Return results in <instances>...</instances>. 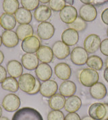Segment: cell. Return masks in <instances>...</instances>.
Returning <instances> with one entry per match:
<instances>
[{
  "label": "cell",
  "mask_w": 108,
  "mask_h": 120,
  "mask_svg": "<svg viewBox=\"0 0 108 120\" xmlns=\"http://www.w3.org/2000/svg\"><path fill=\"white\" fill-rule=\"evenodd\" d=\"M89 92L93 98L101 100L107 95V88L103 83L97 82L90 87Z\"/></svg>",
  "instance_id": "22"
},
{
  "label": "cell",
  "mask_w": 108,
  "mask_h": 120,
  "mask_svg": "<svg viewBox=\"0 0 108 120\" xmlns=\"http://www.w3.org/2000/svg\"><path fill=\"white\" fill-rule=\"evenodd\" d=\"M38 60L43 63H49L53 59V53L50 47L47 45H41L36 54Z\"/></svg>",
  "instance_id": "20"
},
{
  "label": "cell",
  "mask_w": 108,
  "mask_h": 120,
  "mask_svg": "<svg viewBox=\"0 0 108 120\" xmlns=\"http://www.w3.org/2000/svg\"><path fill=\"white\" fill-rule=\"evenodd\" d=\"M0 120H10L6 117H0Z\"/></svg>",
  "instance_id": "49"
},
{
  "label": "cell",
  "mask_w": 108,
  "mask_h": 120,
  "mask_svg": "<svg viewBox=\"0 0 108 120\" xmlns=\"http://www.w3.org/2000/svg\"><path fill=\"white\" fill-rule=\"evenodd\" d=\"M64 114L60 110H53L47 115V120H64Z\"/></svg>",
  "instance_id": "35"
},
{
  "label": "cell",
  "mask_w": 108,
  "mask_h": 120,
  "mask_svg": "<svg viewBox=\"0 0 108 120\" xmlns=\"http://www.w3.org/2000/svg\"><path fill=\"white\" fill-rule=\"evenodd\" d=\"M79 15L86 22H93L97 18V11L93 4H84L79 10Z\"/></svg>",
  "instance_id": "8"
},
{
  "label": "cell",
  "mask_w": 108,
  "mask_h": 120,
  "mask_svg": "<svg viewBox=\"0 0 108 120\" xmlns=\"http://www.w3.org/2000/svg\"><path fill=\"white\" fill-rule=\"evenodd\" d=\"M65 0H50L49 1V7L54 12H60L66 6Z\"/></svg>",
  "instance_id": "33"
},
{
  "label": "cell",
  "mask_w": 108,
  "mask_h": 120,
  "mask_svg": "<svg viewBox=\"0 0 108 120\" xmlns=\"http://www.w3.org/2000/svg\"><path fill=\"white\" fill-rule=\"evenodd\" d=\"M21 4L23 8L29 11L35 10L39 6L38 0H21Z\"/></svg>",
  "instance_id": "34"
},
{
  "label": "cell",
  "mask_w": 108,
  "mask_h": 120,
  "mask_svg": "<svg viewBox=\"0 0 108 120\" xmlns=\"http://www.w3.org/2000/svg\"><path fill=\"white\" fill-rule=\"evenodd\" d=\"M107 35H108V30H107Z\"/></svg>",
  "instance_id": "53"
},
{
  "label": "cell",
  "mask_w": 108,
  "mask_h": 120,
  "mask_svg": "<svg viewBox=\"0 0 108 120\" xmlns=\"http://www.w3.org/2000/svg\"><path fill=\"white\" fill-rule=\"evenodd\" d=\"M79 81L81 84L86 87H91L98 82L99 76L98 72L91 68L83 69L79 73Z\"/></svg>",
  "instance_id": "2"
},
{
  "label": "cell",
  "mask_w": 108,
  "mask_h": 120,
  "mask_svg": "<svg viewBox=\"0 0 108 120\" xmlns=\"http://www.w3.org/2000/svg\"><path fill=\"white\" fill-rule=\"evenodd\" d=\"M7 71L10 77H20L23 73V66L16 60H10L7 64Z\"/></svg>",
  "instance_id": "23"
},
{
  "label": "cell",
  "mask_w": 108,
  "mask_h": 120,
  "mask_svg": "<svg viewBox=\"0 0 108 120\" xmlns=\"http://www.w3.org/2000/svg\"><path fill=\"white\" fill-rule=\"evenodd\" d=\"M65 1H66V3H68L70 6H72L73 4H74V0H65Z\"/></svg>",
  "instance_id": "47"
},
{
  "label": "cell",
  "mask_w": 108,
  "mask_h": 120,
  "mask_svg": "<svg viewBox=\"0 0 108 120\" xmlns=\"http://www.w3.org/2000/svg\"><path fill=\"white\" fill-rule=\"evenodd\" d=\"M12 120H43L41 113L31 107H23L18 109L13 115Z\"/></svg>",
  "instance_id": "1"
},
{
  "label": "cell",
  "mask_w": 108,
  "mask_h": 120,
  "mask_svg": "<svg viewBox=\"0 0 108 120\" xmlns=\"http://www.w3.org/2000/svg\"><path fill=\"white\" fill-rule=\"evenodd\" d=\"M38 1H39V2H41L42 4H47V3H49V1L50 0H38Z\"/></svg>",
  "instance_id": "48"
},
{
  "label": "cell",
  "mask_w": 108,
  "mask_h": 120,
  "mask_svg": "<svg viewBox=\"0 0 108 120\" xmlns=\"http://www.w3.org/2000/svg\"></svg>",
  "instance_id": "54"
},
{
  "label": "cell",
  "mask_w": 108,
  "mask_h": 120,
  "mask_svg": "<svg viewBox=\"0 0 108 120\" xmlns=\"http://www.w3.org/2000/svg\"><path fill=\"white\" fill-rule=\"evenodd\" d=\"M1 88L4 90H6L10 92H16L19 89L18 82L16 78L12 77H6L3 82L1 83Z\"/></svg>",
  "instance_id": "29"
},
{
  "label": "cell",
  "mask_w": 108,
  "mask_h": 120,
  "mask_svg": "<svg viewBox=\"0 0 108 120\" xmlns=\"http://www.w3.org/2000/svg\"><path fill=\"white\" fill-rule=\"evenodd\" d=\"M2 113H3V111H2V108H1V107L0 106V117H1Z\"/></svg>",
  "instance_id": "51"
},
{
  "label": "cell",
  "mask_w": 108,
  "mask_h": 120,
  "mask_svg": "<svg viewBox=\"0 0 108 120\" xmlns=\"http://www.w3.org/2000/svg\"><path fill=\"white\" fill-rule=\"evenodd\" d=\"M20 40H24L26 38L31 37L34 34V29L30 24H23L20 25L16 31Z\"/></svg>",
  "instance_id": "27"
},
{
  "label": "cell",
  "mask_w": 108,
  "mask_h": 120,
  "mask_svg": "<svg viewBox=\"0 0 108 120\" xmlns=\"http://www.w3.org/2000/svg\"><path fill=\"white\" fill-rule=\"evenodd\" d=\"M107 2H108V0H95L93 4L96 6H99V5H103Z\"/></svg>",
  "instance_id": "41"
},
{
  "label": "cell",
  "mask_w": 108,
  "mask_h": 120,
  "mask_svg": "<svg viewBox=\"0 0 108 120\" xmlns=\"http://www.w3.org/2000/svg\"><path fill=\"white\" fill-rule=\"evenodd\" d=\"M51 10L50 8L46 5L38 6L34 12V18L39 22H46L51 16Z\"/></svg>",
  "instance_id": "16"
},
{
  "label": "cell",
  "mask_w": 108,
  "mask_h": 120,
  "mask_svg": "<svg viewBox=\"0 0 108 120\" xmlns=\"http://www.w3.org/2000/svg\"><path fill=\"white\" fill-rule=\"evenodd\" d=\"M89 115L95 120H103L106 115V107L103 103L95 102L89 109Z\"/></svg>",
  "instance_id": "12"
},
{
  "label": "cell",
  "mask_w": 108,
  "mask_h": 120,
  "mask_svg": "<svg viewBox=\"0 0 108 120\" xmlns=\"http://www.w3.org/2000/svg\"><path fill=\"white\" fill-rule=\"evenodd\" d=\"M87 64L89 68L95 71H101L103 67V62L101 57L93 55L88 58Z\"/></svg>",
  "instance_id": "31"
},
{
  "label": "cell",
  "mask_w": 108,
  "mask_h": 120,
  "mask_svg": "<svg viewBox=\"0 0 108 120\" xmlns=\"http://www.w3.org/2000/svg\"><path fill=\"white\" fill-rule=\"evenodd\" d=\"M2 44L6 48H12L16 47L19 43V38L18 37L16 32L12 30L5 31L2 33L1 36Z\"/></svg>",
  "instance_id": "14"
},
{
  "label": "cell",
  "mask_w": 108,
  "mask_h": 120,
  "mask_svg": "<svg viewBox=\"0 0 108 120\" xmlns=\"http://www.w3.org/2000/svg\"><path fill=\"white\" fill-rule=\"evenodd\" d=\"M84 4H93L95 0H80Z\"/></svg>",
  "instance_id": "43"
},
{
  "label": "cell",
  "mask_w": 108,
  "mask_h": 120,
  "mask_svg": "<svg viewBox=\"0 0 108 120\" xmlns=\"http://www.w3.org/2000/svg\"><path fill=\"white\" fill-rule=\"evenodd\" d=\"M21 47L22 50L26 53L34 54L35 52H37L41 47V41L37 37L32 35L23 40Z\"/></svg>",
  "instance_id": "10"
},
{
  "label": "cell",
  "mask_w": 108,
  "mask_h": 120,
  "mask_svg": "<svg viewBox=\"0 0 108 120\" xmlns=\"http://www.w3.org/2000/svg\"><path fill=\"white\" fill-rule=\"evenodd\" d=\"M101 18L102 21L104 22V24L108 25V8L105 9L102 12Z\"/></svg>",
  "instance_id": "39"
},
{
  "label": "cell",
  "mask_w": 108,
  "mask_h": 120,
  "mask_svg": "<svg viewBox=\"0 0 108 120\" xmlns=\"http://www.w3.org/2000/svg\"><path fill=\"white\" fill-rule=\"evenodd\" d=\"M3 108L8 112L16 111L20 106V100L17 95L9 94L6 95L2 101Z\"/></svg>",
  "instance_id": "5"
},
{
  "label": "cell",
  "mask_w": 108,
  "mask_h": 120,
  "mask_svg": "<svg viewBox=\"0 0 108 120\" xmlns=\"http://www.w3.org/2000/svg\"><path fill=\"white\" fill-rule=\"evenodd\" d=\"M53 55L59 60H63L70 55V47L62 41H57L52 46Z\"/></svg>",
  "instance_id": "11"
},
{
  "label": "cell",
  "mask_w": 108,
  "mask_h": 120,
  "mask_svg": "<svg viewBox=\"0 0 108 120\" xmlns=\"http://www.w3.org/2000/svg\"><path fill=\"white\" fill-rule=\"evenodd\" d=\"M3 60H4V55H3V53L0 50V65H1V64L3 63Z\"/></svg>",
  "instance_id": "45"
},
{
  "label": "cell",
  "mask_w": 108,
  "mask_h": 120,
  "mask_svg": "<svg viewBox=\"0 0 108 120\" xmlns=\"http://www.w3.org/2000/svg\"><path fill=\"white\" fill-rule=\"evenodd\" d=\"M2 7L5 13L13 15L19 8V1L18 0H4Z\"/></svg>",
  "instance_id": "30"
},
{
  "label": "cell",
  "mask_w": 108,
  "mask_h": 120,
  "mask_svg": "<svg viewBox=\"0 0 108 120\" xmlns=\"http://www.w3.org/2000/svg\"><path fill=\"white\" fill-rule=\"evenodd\" d=\"M64 120H81L78 114L76 113H69L65 117Z\"/></svg>",
  "instance_id": "37"
},
{
  "label": "cell",
  "mask_w": 108,
  "mask_h": 120,
  "mask_svg": "<svg viewBox=\"0 0 108 120\" xmlns=\"http://www.w3.org/2000/svg\"><path fill=\"white\" fill-rule=\"evenodd\" d=\"M105 66H106V67H108V58H107V59L105 60Z\"/></svg>",
  "instance_id": "50"
},
{
  "label": "cell",
  "mask_w": 108,
  "mask_h": 120,
  "mask_svg": "<svg viewBox=\"0 0 108 120\" xmlns=\"http://www.w3.org/2000/svg\"><path fill=\"white\" fill-rule=\"evenodd\" d=\"M82 106L81 99L75 95L68 97L66 100L64 109L68 113H76Z\"/></svg>",
  "instance_id": "21"
},
{
  "label": "cell",
  "mask_w": 108,
  "mask_h": 120,
  "mask_svg": "<svg viewBox=\"0 0 108 120\" xmlns=\"http://www.w3.org/2000/svg\"><path fill=\"white\" fill-rule=\"evenodd\" d=\"M89 58L88 52L82 47L74 48L70 53V59L72 63L81 66L87 63V59Z\"/></svg>",
  "instance_id": "4"
},
{
  "label": "cell",
  "mask_w": 108,
  "mask_h": 120,
  "mask_svg": "<svg viewBox=\"0 0 108 120\" xmlns=\"http://www.w3.org/2000/svg\"><path fill=\"white\" fill-rule=\"evenodd\" d=\"M35 74L38 80L45 82L50 79L53 74V71L51 66H49L48 64L42 63L39 64L38 67L36 68Z\"/></svg>",
  "instance_id": "15"
},
{
  "label": "cell",
  "mask_w": 108,
  "mask_h": 120,
  "mask_svg": "<svg viewBox=\"0 0 108 120\" xmlns=\"http://www.w3.org/2000/svg\"><path fill=\"white\" fill-rule=\"evenodd\" d=\"M68 25H69V28L72 29L78 33V32L83 31L84 30H85L87 26V22L83 20L80 17H77L72 23H71Z\"/></svg>",
  "instance_id": "32"
},
{
  "label": "cell",
  "mask_w": 108,
  "mask_h": 120,
  "mask_svg": "<svg viewBox=\"0 0 108 120\" xmlns=\"http://www.w3.org/2000/svg\"><path fill=\"white\" fill-rule=\"evenodd\" d=\"M21 62L22 66L26 69H36L38 65V59L37 55L32 53H26L21 58Z\"/></svg>",
  "instance_id": "19"
},
{
  "label": "cell",
  "mask_w": 108,
  "mask_h": 120,
  "mask_svg": "<svg viewBox=\"0 0 108 120\" xmlns=\"http://www.w3.org/2000/svg\"><path fill=\"white\" fill-rule=\"evenodd\" d=\"M81 120H95V119H93L92 117H91L90 115H87V116H84V117H83Z\"/></svg>",
  "instance_id": "46"
},
{
  "label": "cell",
  "mask_w": 108,
  "mask_h": 120,
  "mask_svg": "<svg viewBox=\"0 0 108 120\" xmlns=\"http://www.w3.org/2000/svg\"><path fill=\"white\" fill-rule=\"evenodd\" d=\"M16 20L12 14L3 13L0 16V25L6 31L12 30L16 25Z\"/></svg>",
  "instance_id": "25"
},
{
  "label": "cell",
  "mask_w": 108,
  "mask_h": 120,
  "mask_svg": "<svg viewBox=\"0 0 108 120\" xmlns=\"http://www.w3.org/2000/svg\"><path fill=\"white\" fill-rule=\"evenodd\" d=\"M59 91L60 94L64 96V97H70L76 93V84L72 81L66 80L61 83Z\"/></svg>",
  "instance_id": "26"
},
{
  "label": "cell",
  "mask_w": 108,
  "mask_h": 120,
  "mask_svg": "<svg viewBox=\"0 0 108 120\" xmlns=\"http://www.w3.org/2000/svg\"><path fill=\"white\" fill-rule=\"evenodd\" d=\"M62 40L67 45L73 46L78 43L79 40V34L75 30L68 28L62 33Z\"/></svg>",
  "instance_id": "18"
},
{
  "label": "cell",
  "mask_w": 108,
  "mask_h": 120,
  "mask_svg": "<svg viewBox=\"0 0 108 120\" xmlns=\"http://www.w3.org/2000/svg\"><path fill=\"white\" fill-rule=\"evenodd\" d=\"M36 78L31 74L24 73L19 77V88L22 92L29 94L36 85Z\"/></svg>",
  "instance_id": "3"
},
{
  "label": "cell",
  "mask_w": 108,
  "mask_h": 120,
  "mask_svg": "<svg viewBox=\"0 0 108 120\" xmlns=\"http://www.w3.org/2000/svg\"><path fill=\"white\" fill-rule=\"evenodd\" d=\"M106 107V115L103 120H108V103H103Z\"/></svg>",
  "instance_id": "44"
},
{
  "label": "cell",
  "mask_w": 108,
  "mask_h": 120,
  "mask_svg": "<svg viewBox=\"0 0 108 120\" xmlns=\"http://www.w3.org/2000/svg\"><path fill=\"white\" fill-rule=\"evenodd\" d=\"M99 49L104 56H108V39H105L102 41Z\"/></svg>",
  "instance_id": "36"
},
{
  "label": "cell",
  "mask_w": 108,
  "mask_h": 120,
  "mask_svg": "<svg viewBox=\"0 0 108 120\" xmlns=\"http://www.w3.org/2000/svg\"><path fill=\"white\" fill-rule=\"evenodd\" d=\"M1 44H2V39H1V37L0 36V47H1Z\"/></svg>",
  "instance_id": "52"
},
{
  "label": "cell",
  "mask_w": 108,
  "mask_h": 120,
  "mask_svg": "<svg viewBox=\"0 0 108 120\" xmlns=\"http://www.w3.org/2000/svg\"><path fill=\"white\" fill-rule=\"evenodd\" d=\"M54 71L56 75L59 79L64 81L68 80L72 75V70L70 65L65 63H60L56 64L54 68Z\"/></svg>",
  "instance_id": "17"
},
{
  "label": "cell",
  "mask_w": 108,
  "mask_h": 120,
  "mask_svg": "<svg viewBox=\"0 0 108 120\" xmlns=\"http://www.w3.org/2000/svg\"><path fill=\"white\" fill-rule=\"evenodd\" d=\"M14 17L16 22L20 25L30 24L32 19L31 12L23 7L18 8V10L14 14Z\"/></svg>",
  "instance_id": "24"
},
{
  "label": "cell",
  "mask_w": 108,
  "mask_h": 120,
  "mask_svg": "<svg viewBox=\"0 0 108 120\" xmlns=\"http://www.w3.org/2000/svg\"><path fill=\"white\" fill-rule=\"evenodd\" d=\"M7 77V71L6 69L0 65V83L3 82V80L6 78Z\"/></svg>",
  "instance_id": "38"
},
{
  "label": "cell",
  "mask_w": 108,
  "mask_h": 120,
  "mask_svg": "<svg viewBox=\"0 0 108 120\" xmlns=\"http://www.w3.org/2000/svg\"><path fill=\"white\" fill-rule=\"evenodd\" d=\"M55 33V28L51 22H43L37 26V34L40 39L43 40L50 39Z\"/></svg>",
  "instance_id": "9"
},
{
  "label": "cell",
  "mask_w": 108,
  "mask_h": 120,
  "mask_svg": "<svg viewBox=\"0 0 108 120\" xmlns=\"http://www.w3.org/2000/svg\"><path fill=\"white\" fill-rule=\"evenodd\" d=\"M59 17L61 20L65 24L70 25L78 17V12L74 7L68 5L59 12Z\"/></svg>",
  "instance_id": "7"
},
{
  "label": "cell",
  "mask_w": 108,
  "mask_h": 120,
  "mask_svg": "<svg viewBox=\"0 0 108 120\" xmlns=\"http://www.w3.org/2000/svg\"><path fill=\"white\" fill-rule=\"evenodd\" d=\"M103 76H104V79H105V81L108 83V67H106V68L104 70Z\"/></svg>",
  "instance_id": "42"
},
{
  "label": "cell",
  "mask_w": 108,
  "mask_h": 120,
  "mask_svg": "<svg viewBox=\"0 0 108 120\" xmlns=\"http://www.w3.org/2000/svg\"><path fill=\"white\" fill-rule=\"evenodd\" d=\"M40 88H41V83L39 82V80L37 79V80H36V85H35V88L33 89V90H32V92H31L29 94L32 95L37 94L38 92L40 91Z\"/></svg>",
  "instance_id": "40"
},
{
  "label": "cell",
  "mask_w": 108,
  "mask_h": 120,
  "mask_svg": "<svg viewBox=\"0 0 108 120\" xmlns=\"http://www.w3.org/2000/svg\"><path fill=\"white\" fill-rule=\"evenodd\" d=\"M57 89L58 86L57 82L54 80L49 79L47 81L43 82L41 84L40 93L44 97L50 98L57 92Z\"/></svg>",
  "instance_id": "13"
},
{
  "label": "cell",
  "mask_w": 108,
  "mask_h": 120,
  "mask_svg": "<svg viewBox=\"0 0 108 120\" xmlns=\"http://www.w3.org/2000/svg\"><path fill=\"white\" fill-rule=\"evenodd\" d=\"M66 98L60 94H55L49 100V106L53 110H61L64 107Z\"/></svg>",
  "instance_id": "28"
},
{
  "label": "cell",
  "mask_w": 108,
  "mask_h": 120,
  "mask_svg": "<svg viewBox=\"0 0 108 120\" xmlns=\"http://www.w3.org/2000/svg\"><path fill=\"white\" fill-rule=\"evenodd\" d=\"M101 43V38L99 35L91 34L84 39V48L89 54H93L99 49Z\"/></svg>",
  "instance_id": "6"
}]
</instances>
